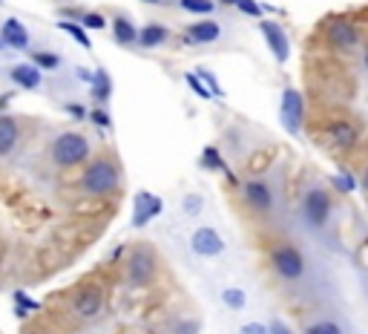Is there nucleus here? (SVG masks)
Listing matches in <instances>:
<instances>
[{"label":"nucleus","instance_id":"nucleus-29","mask_svg":"<svg viewBox=\"0 0 368 334\" xmlns=\"http://www.w3.org/2000/svg\"><path fill=\"white\" fill-rule=\"evenodd\" d=\"M12 297H15V303H18V317H26L29 311H38V308H41V303H38V300H32V297H29V294H23V291H15Z\"/></svg>","mask_w":368,"mask_h":334},{"label":"nucleus","instance_id":"nucleus-30","mask_svg":"<svg viewBox=\"0 0 368 334\" xmlns=\"http://www.w3.org/2000/svg\"><path fill=\"white\" fill-rule=\"evenodd\" d=\"M184 81L190 84V90H193L199 98H204V101H213V98H216V95H213V93H210L204 84H201V78H199L196 73H184Z\"/></svg>","mask_w":368,"mask_h":334},{"label":"nucleus","instance_id":"nucleus-5","mask_svg":"<svg viewBox=\"0 0 368 334\" xmlns=\"http://www.w3.org/2000/svg\"><path fill=\"white\" fill-rule=\"evenodd\" d=\"M90 150H93V145H90V139L84 136V132L66 130L52 142L49 153H52V162L58 167H78V165H84L90 159Z\"/></svg>","mask_w":368,"mask_h":334},{"label":"nucleus","instance_id":"nucleus-32","mask_svg":"<svg viewBox=\"0 0 368 334\" xmlns=\"http://www.w3.org/2000/svg\"><path fill=\"white\" fill-rule=\"evenodd\" d=\"M81 26L84 29H107V18L98 12H84L81 15Z\"/></svg>","mask_w":368,"mask_h":334},{"label":"nucleus","instance_id":"nucleus-31","mask_svg":"<svg viewBox=\"0 0 368 334\" xmlns=\"http://www.w3.org/2000/svg\"><path fill=\"white\" fill-rule=\"evenodd\" d=\"M331 184H334L337 190H342V193H351V190H357V179H354V176H351L345 167H342V170H340V173L331 179Z\"/></svg>","mask_w":368,"mask_h":334},{"label":"nucleus","instance_id":"nucleus-18","mask_svg":"<svg viewBox=\"0 0 368 334\" xmlns=\"http://www.w3.org/2000/svg\"><path fill=\"white\" fill-rule=\"evenodd\" d=\"M0 38H4V43L12 46V49H26L29 46V29L18 18H9L4 24V29H0Z\"/></svg>","mask_w":368,"mask_h":334},{"label":"nucleus","instance_id":"nucleus-20","mask_svg":"<svg viewBox=\"0 0 368 334\" xmlns=\"http://www.w3.org/2000/svg\"><path fill=\"white\" fill-rule=\"evenodd\" d=\"M18 147V121L12 115H0V156H9Z\"/></svg>","mask_w":368,"mask_h":334},{"label":"nucleus","instance_id":"nucleus-43","mask_svg":"<svg viewBox=\"0 0 368 334\" xmlns=\"http://www.w3.org/2000/svg\"><path fill=\"white\" fill-rule=\"evenodd\" d=\"M144 4H162V0H144Z\"/></svg>","mask_w":368,"mask_h":334},{"label":"nucleus","instance_id":"nucleus-42","mask_svg":"<svg viewBox=\"0 0 368 334\" xmlns=\"http://www.w3.org/2000/svg\"><path fill=\"white\" fill-rule=\"evenodd\" d=\"M12 98H15V95H12V93H4V95H0V107H6V104H9V101H12Z\"/></svg>","mask_w":368,"mask_h":334},{"label":"nucleus","instance_id":"nucleus-37","mask_svg":"<svg viewBox=\"0 0 368 334\" xmlns=\"http://www.w3.org/2000/svg\"><path fill=\"white\" fill-rule=\"evenodd\" d=\"M268 328H270V334H293V331H290V328H288L282 320H273Z\"/></svg>","mask_w":368,"mask_h":334},{"label":"nucleus","instance_id":"nucleus-14","mask_svg":"<svg viewBox=\"0 0 368 334\" xmlns=\"http://www.w3.org/2000/svg\"><path fill=\"white\" fill-rule=\"evenodd\" d=\"M184 35H187L190 43L207 46V43H216L219 38H222V24H216L213 18H201V21L190 24V26H184Z\"/></svg>","mask_w":368,"mask_h":334},{"label":"nucleus","instance_id":"nucleus-4","mask_svg":"<svg viewBox=\"0 0 368 334\" xmlns=\"http://www.w3.org/2000/svg\"><path fill=\"white\" fill-rule=\"evenodd\" d=\"M159 274V251L150 242H135L127 254V283L150 286Z\"/></svg>","mask_w":368,"mask_h":334},{"label":"nucleus","instance_id":"nucleus-1","mask_svg":"<svg viewBox=\"0 0 368 334\" xmlns=\"http://www.w3.org/2000/svg\"><path fill=\"white\" fill-rule=\"evenodd\" d=\"M78 184L90 196H112V193H118V187H121V165H118V159L101 156V159L90 162L84 167Z\"/></svg>","mask_w":368,"mask_h":334},{"label":"nucleus","instance_id":"nucleus-11","mask_svg":"<svg viewBox=\"0 0 368 334\" xmlns=\"http://www.w3.org/2000/svg\"><path fill=\"white\" fill-rule=\"evenodd\" d=\"M190 248H193L196 256H204V259H210V256H222V254H225V236L219 234L216 228H210V225H201V228L193 231Z\"/></svg>","mask_w":368,"mask_h":334},{"label":"nucleus","instance_id":"nucleus-35","mask_svg":"<svg viewBox=\"0 0 368 334\" xmlns=\"http://www.w3.org/2000/svg\"><path fill=\"white\" fill-rule=\"evenodd\" d=\"M90 118H93V124H98V127H110V124H112V118H110L107 110H93Z\"/></svg>","mask_w":368,"mask_h":334},{"label":"nucleus","instance_id":"nucleus-24","mask_svg":"<svg viewBox=\"0 0 368 334\" xmlns=\"http://www.w3.org/2000/svg\"><path fill=\"white\" fill-rule=\"evenodd\" d=\"M219 4L236 6L242 15H248V18H259V21H262V15H265V4H256V0H219Z\"/></svg>","mask_w":368,"mask_h":334},{"label":"nucleus","instance_id":"nucleus-33","mask_svg":"<svg viewBox=\"0 0 368 334\" xmlns=\"http://www.w3.org/2000/svg\"><path fill=\"white\" fill-rule=\"evenodd\" d=\"M196 75L201 78V84H204V87H207V90H210L216 98L222 95V87H219V81H216V75H213L210 70H196Z\"/></svg>","mask_w":368,"mask_h":334},{"label":"nucleus","instance_id":"nucleus-19","mask_svg":"<svg viewBox=\"0 0 368 334\" xmlns=\"http://www.w3.org/2000/svg\"><path fill=\"white\" fill-rule=\"evenodd\" d=\"M112 38L121 46H132V43H138V26L127 15H115L112 18Z\"/></svg>","mask_w":368,"mask_h":334},{"label":"nucleus","instance_id":"nucleus-13","mask_svg":"<svg viewBox=\"0 0 368 334\" xmlns=\"http://www.w3.org/2000/svg\"><path fill=\"white\" fill-rule=\"evenodd\" d=\"M259 32H262V38H265L270 55L276 58V63H288V58H290V41H288L285 29H282L276 21L262 18V21H259Z\"/></svg>","mask_w":368,"mask_h":334},{"label":"nucleus","instance_id":"nucleus-26","mask_svg":"<svg viewBox=\"0 0 368 334\" xmlns=\"http://www.w3.org/2000/svg\"><path fill=\"white\" fill-rule=\"evenodd\" d=\"M303 334H342V328H340V323H334V320H314V323L305 325Z\"/></svg>","mask_w":368,"mask_h":334},{"label":"nucleus","instance_id":"nucleus-44","mask_svg":"<svg viewBox=\"0 0 368 334\" xmlns=\"http://www.w3.org/2000/svg\"><path fill=\"white\" fill-rule=\"evenodd\" d=\"M4 46H6V43H4V38H0V49H4Z\"/></svg>","mask_w":368,"mask_h":334},{"label":"nucleus","instance_id":"nucleus-22","mask_svg":"<svg viewBox=\"0 0 368 334\" xmlns=\"http://www.w3.org/2000/svg\"><path fill=\"white\" fill-rule=\"evenodd\" d=\"M179 9L199 15V18H210L216 12V0H179Z\"/></svg>","mask_w":368,"mask_h":334},{"label":"nucleus","instance_id":"nucleus-23","mask_svg":"<svg viewBox=\"0 0 368 334\" xmlns=\"http://www.w3.org/2000/svg\"><path fill=\"white\" fill-rule=\"evenodd\" d=\"M58 29H63L72 41H78L84 49H93V41H90V35H87V29L81 24H75V21H58Z\"/></svg>","mask_w":368,"mask_h":334},{"label":"nucleus","instance_id":"nucleus-15","mask_svg":"<svg viewBox=\"0 0 368 334\" xmlns=\"http://www.w3.org/2000/svg\"><path fill=\"white\" fill-rule=\"evenodd\" d=\"M201 165H204V170H216V173H225V179H228V182H231V184H233L236 190L242 187V182L236 179V173H233V170L228 167V162L222 159V153H219V150H216L213 145H207V147L201 150Z\"/></svg>","mask_w":368,"mask_h":334},{"label":"nucleus","instance_id":"nucleus-34","mask_svg":"<svg viewBox=\"0 0 368 334\" xmlns=\"http://www.w3.org/2000/svg\"><path fill=\"white\" fill-rule=\"evenodd\" d=\"M173 334H199V320H179Z\"/></svg>","mask_w":368,"mask_h":334},{"label":"nucleus","instance_id":"nucleus-41","mask_svg":"<svg viewBox=\"0 0 368 334\" xmlns=\"http://www.w3.org/2000/svg\"><path fill=\"white\" fill-rule=\"evenodd\" d=\"M359 58H362V70L368 73V43L362 46V55H359Z\"/></svg>","mask_w":368,"mask_h":334},{"label":"nucleus","instance_id":"nucleus-21","mask_svg":"<svg viewBox=\"0 0 368 334\" xmlns=\"http://www.w3.org/2000/svg\"><path fill=\"white\" fill-rule=\"evenodd\" d=\"M90 90H93V98H95L98 104H107V101H110V95H112V81H110L107 70H95V73H93Z\"/></svg>","mask_w":368,"mask_h":334},{"label":"nucleus","instance_id":"nucleus-8","mask_svg":"<svg viewBox=\"0 0 368 334\" xmlns=\"http://www.w3.org/2000/svg\"><path fill=\"white\" fill-rule=\"evenodd\" d=\"M239 190H242V199H245V205H248L251 214H256V216H270L273 214L276 199H273V187L265 179L251 176L248 182H242Z\"/></svg>","mask_w":368,"mask_h":334},{"label":"nucleus","instance_id":"nucleus-36","mask_svg":"<svg viewBox=\"0 0 368 334\" xmlns=\"http://www.w3.org/2000/svg\"><path fill=\"white\" fill-rule=\"evenodd\" d=\"M239 334H270V328L262 325V323H245V325L239 328Z\"/></svg>","mask_w":368,"mask_h":334},{"label":"nucleus","instance_id":"nucleus-6","mask_svg":"<svg viewBox=\"0 0 368 334\" xmlns=\"http://www.w3.org/2000/svg\"><path fill=\"white\" fill-rule=\"evenodd\" d=\"M359 127L357 121H351L348 115H334L322 124V132H320V139L325 142V147L331 150H354L359 145Z\"/></svg>","mask_w":368,"mask_h":334},{"label":"nucleus","instance_id":"nucleus-16","mask_svg":"<svg viewBox=\"0 0 368 334\" xmlns=\"http://www.w3.org/2000/svg\"><path fill=\"white\" fill-rule=\"evenodd\" d=\"M170 41V29L164 26V24H144L141 29H138V46L141 49H156V46H162V43H167Z\"/></svg>","mask_w":368,"mask_h":334},{"label":"nucleus","instance_id":"nucleus-7","mask_svg":"<svg viewBox=\"0 0 368 334\" xmlns=\"http://www.w3.org/2000/svg\"><path fill=\"white\" fill-rule=\"evenodd\" d=\"M279 121L288 136H300L305 127V95L297 87H285L279 98Z\"/></svg>","mask_w":368,"mask_h":334},{"label":"nucleus","instance_id":"nucleus-3","mask_svg":"<svg viewBox=\"0 0 368 334\" xmlns=\"http://www.w3.org/2000/svg\"><path fill=\"white\" fill-rule=\"evenodd\" d=\"M268 262H270V271L282 280V283H300L305 277V254L293 245V242H276L268 254Z\"/></svg>","mask_w":368,"mask_h":334},{"label":"nucleus","instance_id":"nucleus-25","mask_svg":"<svg viewBox=\"0 0 368 334\" xmlns=\"http://www.w3.org/2000/svg\"><path fill=\"white\" fill-rule=\"evenodd\" d=\"M222 303H225L228 308H233V311H242V308L248 306V294H245L239 286H231V288L222 291Z\"/></svg>","mask_w":368,"mask_h":334},{"label":"nucleus","instance_id":"nucleus-28","mask_svg":"<svg viewBox=\"0 0 368 334\" xmlns=\"http://www.w3.org/2000/svg\"><path fill=\"white\" fill-rule=\"evenodd\" d=\"M201 208H204V199H201L199 193H187V196L182 199V211H184L187 216H199Z\"/></svg>","mask_w":368,"mask_h":334},{"label":"nucleus","instance_id":"nucleus-40","mask_svg":"<svg viewBox=\"0 0 368 334\" xmlns=\"http://www.w3.org/2000/svg\"><path fill=\"white\" fill-rule=\"evenodd\" d=\"M359 187L368 193V162H365V167H362V176H359Z\"/></svg>","mask_w":368,"mask_h":334},{"label":"nucleus","instance_id":"nucleus-2","mask_svg":"<svg viewBox=\"0 0 368 334\" xmlns=\"http://www.w3.org/2000/svg\"><path fill=\"white\" fill-rule=\"evenodd\" d=\"M331 214H334V196H331V187L325 184H311L303 199H300V216L308 228L314 231H322L328 222H331Z\"/></svg>","mask_w":368,"mask_h":334},{"label":"nucleus","instance_id":"nucleus-27","mask_svg":"<svg viewBox=\"0 0 368 334\" xmlns=\"http://www.w3.org/2000/svg\"><path fill=\"white\" fill-rule=\"evenodd\" d=\"M32 63L38 66V70H58L61 58L52 55V52H32Z\"/></svg>","mask_w":368,"mask_h":334},{"label":"nucleus","instance_id":"nucleus-45","mask_svg":"<svg viewBox=\"0 0 368 334\" xmlns=\"http://www.w3.org/2000/svg\"><path fill=\"white\" fill-rule=\"evenodd\" d=\"M29 334H43V331H29Z\"/></svg>","mask_w":368,"mask_h":334},{"label":"nucleus","instance_id":"nucleus-39","mask_svg":"<svg viewBox=\"0 0 368 334\" xmlns=\"http://www.w3.org/2000/svg\"><path fill=\"white\" fill-rule=\"evenodd\" d=\"M75 75H78L84 84H93V73H90V70H84V66H78V70H75Z\"/></svg>","mask_w":368,"mask_h":334},{"label":"nucleus","instance_id":"nucleus-9","mask_svg":"<svg viewBox=\"0 0 368 334\" xmlns=\"http://www.w3.org/2000/svg\"><path fill=\"white\" fill-rule=\"evenodd\" d=\"M325 43L334 52H351V49L359 46V29L351 21H345V18H334L325 26Z\"/></svg>","mask_w":368,"mask_h":334},{"label":"nucleus","instance_id":"nucleus-38","mask_svg":"<svg viewBox=\"0 0 368 334\" xmlns=\"http://www.w3.org/2000/svg\"><path fill=\"white\" fill-rule=\"evenodd\" d=\"M66 113L75 115V118H84V115H87V110H84L81 104H66Z\"/></svg>","mask_w":368,"mask_h":334},{"label":"nucleus","instance_id":"nucleus-12","mask_svg":"<svg viewBox=\"0 0 368 334\" xmlns=\"http://www.w3.org/2000/svg\"><path fill=\"white\" fill-rule=\"evenodd\" d=\"M164 211V199L150 193V190H138L135 193V205H132V228L150 225L159 214Z\"/></svg>","mask_w":368,"mask_h":334},{"label":"nucleus","instance_id":"nucleus-10","mask_svg":"<svg viewBox=\"0 0 368 334\" xmlns=\"http://www.w3.org/2000/svg\"><path fill=\"white\" fill-rule=\"evenodd\" d=\"M72 311L81 320H93L104 311V291L95 283H84L75 294H72Z\"/></svg>","mask_w":368,"mask_h":334},{"label":"nucleus","instance_id":"nucleus-17","mask_svg":"<svg viewBox=\"0 0 368 334\" xmlns=\"http://www.w3.org/2000/svg\"><path fill=\"white\" fill-rule=\"evenodd\" d=\"M9 78H12L21 90H38L41 81H43V75H41V70H38L35 63H15L12 70H9Z\"/></svg>","mask_w":368,"mask_h":334}]
</instances>
